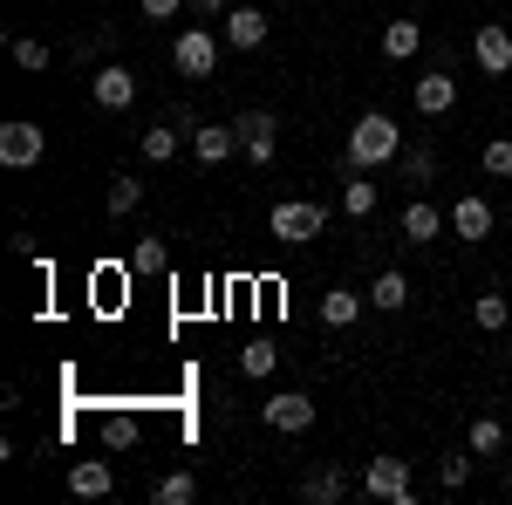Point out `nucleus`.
I'll return each instance as SVG.
<instances>
[{
    "instance_id": "obj_1",
    "label": "nucleus",
    "mask_w": 512,
    "mask_h": 505,
    "mask_svg": "<svg viewBox=\"0 0 512 505\" xmlns=\"http://www.w3.org/2000/svg\"><path fill=\"white\" fill-rule=\"evenodd\" d=\"M396 151H403V130H396V117L369 110V117H355L342 164H355V171H383V164H396Z\"/></svg>"
},
{
    "instance_id": "obj_2",
    "label": "nucleus",
    "mask_w": 512,
    "mask_h": 505,
    "mask_svg": "<svg viewBox=\"0 0 512 505\" xmlns=\"http://www.w3.org/2000/svg\"><path fill=\"white\" fill-rule=\"evenodd\" d=\"M219 48H226V35H212V28H185V35L171 41V69H178L185 82L219 76Z\"/></svg>"
},
{
    "instance_id": "obj_3",
    "label": "nucleus",
    "mask_w": 512,
    "mask_h": 505,
    "mask_svg": "<svg viewBox=\"0 0 512 505\" xmlns=\"http://www.w3.org/2000/svg\"><path fill=\"white\" fill-rule=\"evenodd\" d=\"M321 226H328V205L321 198H287V205H274V219H267V233L280 246H308V239H321Z\"/></svg>"
},
{
    "instance_id": "obj_4",
    "label": "nucleus",
    "mask_w": 512,
    "mask_h": 505,
    "mask_svg": "<svg viewBox=\"0 0 512 505\" xmlns=\"http://www.w3.org/2000/svg\"><path fill=\"white\" fill-rule=\"evenodd\" d=\"M362 499L417 505V478H410V458H369V471H362Z\"/></svg>"
},
{
    "instance_id": "obj_5",
    "label": "nucleus",
    "mask_w": 512,
    "mask_h": 505,
    "mask_svg": "<svg viewBox=\"0 0 512 505\" xmlns=\"http://www.w3.org/2000/svg\"><path fill=\"white\" fill-rule=\"evenodd\" d=\"M260 424L280 430V437H301V430H315V396L308 389H280L260 403Z\"/></svg>"
},
{
    "instance_id": "obj_6",
    "label": "nucleus",
    "mask_w": 512,
    "mask_h": 505,
    "mask_svg": "<svg viewBox=\"0 0 512 505\" xmlns=\"http://www.w3.org/2000/svg\"><path fill=\"white\" fill-rule=\"evenodd\" d=\"M41 151H48V130L28 117H14V123H0V164L7 171H28V164H41Z\"/></svg>"
},
{
    "instance_id": "obj_7",
    "label": "nucleus",
    "mask_w": 512,
    "mask_h": 505,
    "mask_svg": "<svg viewBox=\"0 0 512 505\" xmlns=\"http://www.w3.org/2000/svg\"><path fill=\"white\" fill-rule=\"evenodd\" d=\"M233 130H239V157H246L253 171H260V164H274V144H280V137H274V130H280L274 110H239Z\"/></svg>"
},
{
    "instance_id": "obj_8",
    "label": "nucleus",
    "mask_w": 512,
    "mask_h": 505,
    "mask_svg": "<svg viewBox=\"0 0 512 505\" xmlns=\"http://www.w3.org/2000/svg\"><path fill=\"white\" fill-rule=\"evenodd\" d=\"M472 55H478V69H485V76H512V28H499V21H478Z\"/></svg>"
},
{
    "instance_id": "obj_9",
    "label": "nucleus",
    "mask_w": 512,
    "mask_h": 505,
    "mask_svg": "<svg viewBox=\"0 0 512 505\" xmlns=\"http://www.w3.org/2000/svg\"><path fill=\"white\" fill-rule=\"evenodd\" d=\"M89 89H96V110H130V103H137V76H130L123 62H103V69L89 76Z\"/></svg>"
},
{
    "instance_id": "obj_10",
    "label": "nucleus",
    "mask_w": 512,
    "mask_h": 505,
    "mask_svg": "<svg viewBox=\"0 0 512 505\" xmlns=\"http://www.w3.org/2000/svg\"><path fill=\"white\" fill-rule=\"evenodd\" d=\"M219 35H226V48L253 55V48L267 41V14H260V7H226V28H219Z\"/></svg>"
},
{
    "instance_id": "obj_11",
    "label": "nucleus",
    "mask_w": 512,
    "mask_h": 505,
    "mask_svg": "<svg viewBox=\"0 0 512 505\" xmlns=\"http://www.w3.org/2000/svg\"><path fill=\"white\" fill-rule=\"evenodd\" d=\"M410 103H417V117H451V110H458V82L451 76H417Z\"/></svg>"
},
{
    "instance_id": "obj_12",
    "label": "nucleus",
    "mask_w": 512,
    "mask_h": 505,
    "mask_svg": "<svg viewBox=\"0 0 512 505\" xmlns=\"http://www.w3.org/2000/svg\"><path fill=\"white\" fill-rule=\"evenodd\" d=\"M233 151H239L233 123H198V130H192V157H198V164H226Z\"/></svg>"
},
{
    "instance_id": "obj_13",
    "label": "nucleus",
    "mask_w": 512,
    "mask_h": 505,
    "mask_svg": "<svg viewBox=\"0 0 512 505\" xmlns=\"http://www.w3.org/2000/svg\"><path fill=\"white\" fill-rule=\"evenodd\" d=\"M96 444H103V451H137V444H144V424H137L130 410H103V417H96Z\"/></svg>"
},
{
    "instance_id": "obj_14",
    "label": "nucleus",
    "mask_w": 512,
    "mask_h": 505,
    "mask_svg": "<svg viewBox=\"0 0 512 505\" xmlns=\"http://www.w3.org/2000/svg\"><path fill=\"white\" fill-rule=\"evenodd\" d=\"M437 233H444V212H437L431 198H410V205H403V239H410V246H431Z\"/></svg>"
},
{
    "instance_id": "obj_15",
    "label": "nucleus",
    "mask_w": 512,
    "mask_h": 505,
    "mask_svg": "<svg viewBox=\"0 0 512 505\" xmlns=\"http://www.w3.org/2000/svg\"><path fill=\"white\" fill-rule=\"evenodd\" d=\"M110 485H117V478H110L103 458H76V465H69V492H76V499H110Z\"/></svg>"
},
{
    "instance_id": "obj_16",
    "label": "nucleus",
    "mask_w": 512,
    "mask_h": 505,
    "mask_svg": "<svg viewBox=\"0 0 512 505\" xmlns=\"http://www.w3.org/2000/svg\"><path fill=\"white\" fill-rule=\"evenodd\" d=\"M451 233H458V239H485V233H492V205H485L478 192H465L458 205H451Z\"/></svg>"
},
{
    "instance_id": "obj_17",
    "label": "nucleus",
    "mask_w": 512,
    "mask_h": 505,
    "mask_svg": "<svg viewBox=\"0 0 512 505\" xmlns=\"http://www.w3.org/2000/svg\"><path fill=\"white\" fill-rule=\"evenodd\" d=\"M123 267H130V273H144V280H158V273L171 267V246H164L158 233H144L137 246H130V260H123Z\"/></svg>"
},
{
    "instance_id": "obj_18",
    "label": "nucleus",
    "mask_w": 512,
    "mask_h": 505,
    "mask_svg": "<svg viewBox=\"0 0 512 505\" xmlns=\"http://www.w3.org/2000/svg\"><path fill=\"white\" fill-rule=\"evenodd\" d=\"M342 178H349V185H342V212H349V219H369V212H376V185H369V171L342 164Z\"/></svg>"
},
{
    "instance_id": "obj_19",
    "label": "nucleus",
    "mask_w": 512,
    "mask_h": 505,
    "mask_svg": "<svg viewBox=\"0 0 512 505\" xmlns=\"http://www.w3.org/2000/svg\"><path fill=\"white\" fill-rule=\"evenodd\" d=\"M403 301H410V280H403V273H396V267H383V273H376V280H369V308L396 314V308H403Z\"/></svg>"
},
{
    "instance_id": "obj_20",
    "label": "nucleus",
    "mask_w": 512,
    "mask_h": 505,
    "mask_svg": "<svg viewBox=\"0 0 512 505\" xmlns=\"http://www.w3.org/2000/svg\"><path fill=\"white\" fill-rule=\"evenodd\" d=\"M301 499H308V505L349 499V478H342V471H308V478H301Z\"/></svg>"
},
{
    "instance_id": "obj_21",
    "label": "nucleus",
    "mask_w": 512,
    "mask_h": 505,
    "mask_svg": "<svg viewBox=\"0 0 512 505\" xmlns=\"http://www.w3.org/2000/svg\"><path fill=\"white\" fill-rule=\"evenodd\" d=\"M355 314H362V294H355V287H328V294H321V321H328V328H349Z\"/></svg>"
},
{
    "instance_id": "obj_22",
    "label": "nucleus",
    "mask_w": 512,
    "mask_h": 505,
    "mask_svg": "<svg viewBox=\"0 0 512 505\" xmlns=\"http://www.w3.org/2000/svg\"><path fill=\"white\" fill-rule=\"evenodd\" d=\"M417 48H424V28H417V21H390V28H383V55H390V62H410Z\"/></svg>"
},
{
    "instance_id": "obj_23",
    "label": "nucleus",
    "mask_w": 512,
    "mask_h": 505,
    "mask_svg": "<svg viewBox=\"0 0 512 505\" xmlns=\"http://www.w3.org/2000/svg\"><path fill=\"white\" fill-rule=\"evenodd\" d=\"M465 444H472L478 458H499V451H506V424H499V417H472V437H465Z\"/></svg>"
},
{
    "instance_id": "obj_24",
    "label": "nucleus",
    "mask_w": 512,
    "mask_h": 505,
    "mask_svg": "<svg viewBox=\"0 0 512 505\" xmlns=\"http://www.w3.org/2000/svg\"><path fill=\"white\" fill-rule=\"evenodd\" d=\"M137 151H144V164H171V157H178V130H164V123H151V130L137 137Z\"/></svg>"
},
{
    "instance_id": "obj_25",
    "label": "nucleus",
    "mask_w": 512,
    "mask_h": 505,
    "mask_svg": "<svg viewBox=\"0 0 512 505\" xmlns=\"http://www.w3.org/2000/svg\"><path fill=\"white\" fill-rule=\"evenodd\" d=\"M137 205H144V178H130V171H123V178H110V212H117V219H130Z\"/></svg>"
},
{
    "instance_id": "obj_26",
    "label": "nucleus",
    "mask_w": 512,
    "mask_h": 505,
    "mask_svg": "<svg viewBox=\"0 0 512 505\" xmlns=\"http://www.w3.org/2000/svg\"><path fill=\"white\" fill-rule=\"evenodd\" d=\"M478 328H485V335H506V328H512L506 294H478Z\"/></svg>"
},
{
    "instance_id": "obj_27",
    "label": "nucleus",
    "mask_w": 512,
    "mask_h": 505,
    "mask_svg": "<svg viewBox=\"0 0 512 505\" xmlns=\"http://www.w3.org/2000/svg\"><path fill=\"white\" fill-rule=\"evenodd\" d=\"M151 499H158V505H192V499H198V478H192V471H171Z\"/></svg>"
},
{
    "instance_id": "obj_28",
    "label": "nucleus",
    "mask_w": 512,
    "mask_h": 505,
    "mask_svg": "<svg viewBox=\"0 0 512 505\" xmlns=\"http://www.w3.org/2000/svg\"><path fill=\"white\" fill-rule=\"evenodd\" d=\"M396 164H403L410 185H431V178H437V157L431 151H396Z\"/></svg>"
},
{
    "instance_id": "obj_29",
    "label": "nucleus",
    "mask_w": 512,
    "mask_h": 505,
    "mask_svg": "<svg viewBox=\"0 0 512 505\" xmlns=\"http://www.w3.org/2000/svg\"><path fill=\"white\" fill-rule=\"evenodd\" d=\"M239 369L246 376H274V342H246L239 349Z\"/></svg>"
},
{
    "instance_id": "obj_30",
    "label": "nucleus",
    "mask_w": 512,
    "mask_h": 505,
    "mask_svg": "<svg viewBox=\"0 0 512 505\" xmlns=\"http://www.w3.org/2000/svg\"><path fill=\"white\" fill-rule=\"evenodd\" d=\"M14 62H21L28 76H41V69H48V48H41L35 35H14Z\"/></svg>"
},
{
    "instance_id": "obj_31",
    "label": "nucleus",
    "mask_w": 512,
    "mask_h": 505,
    "mask_svg": "<svg viewBox=\"0 0 512 505\" xmlns=\"http://www.w3.org/2000/svg\"><path fill=\"white\" fill-rule=\"evenodd\" d=\"M478 164H485V171H492V178H512V137H492V144H485V157H478Z\"/></svg>"
},
{
    "instance_id": "obj_32",
    "label": "nucleus",
    "mask_w": 512,
    "mask_h": 505,
    "mask_svg": "<svg viewBox=\"0 0 512 505\" xmlns=\"http://www.w3.org/2000/svg\"><path fill=\"white\" fill-rule=\"evenodd\" d=\"M472 458H478V451H451V458H444V465H437V478H444V485H451V492H458V485H465V478H472Z\"/></svg>"
},
{
    "instance_id": "obj_33",
    "label": "nucleus",
    "mask_w": 512,
    "mask_h": 505,
    "mask_svg": "<svg viewBox=\"0 0 512 505\" xmlns=\"http://www.w3.org/2000/svg\"><path fill=\"white\" fill-rule=\"evenodd\" d=\"M137 7H144V21H171V14H178L185 0H137Z\"/></svg>"
},
{
    "instance_id": "obj_34",
    "label": "nucleus",
    "mask_w": 512,
    "mask_h": 505,
    "mask_svg": "<svg viewBox=\"0 0 512 505\" xmlns=\"http://www.w3.org/2000/svg\"><path fill=\"white\" fill-rule=\"evenodd\" d=\"M198 7V21H226V0H192Z\"/></svg>"
}]
</instances>
